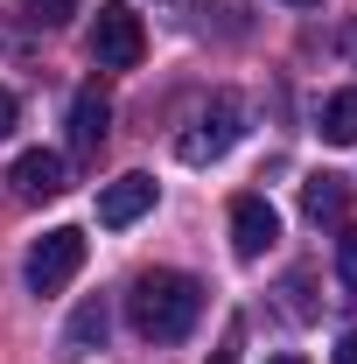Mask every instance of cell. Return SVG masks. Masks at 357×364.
<instances>
[{"mask_svg":"<svg viewBox=\"0 0 357 364\" xmlns=\"http://www.w3.org/2000/svg\"><path fill=\"white\" fill-rule=\"evenodd\" d=\"M351 56H357V28H351Z\"/></svg>","mask_w":357,"mask_h":364,"instance_id":"obj_19","label":"cell"},{"mask_svg":"<svg viewBox=\"0 0 357 364\" xmlns=\"http://www.w3.org/2000/svg\"><path fill=\"white\" fill-rule=\"evenodd\" d=\"M14 196H28V203H49V196H63L70 189V168H63V154H49V147H28V154H14Z\"/></svg>","mask_w":357,"mask_h":364,"instance_id":"obj_6","label":"cell"},{"mask_svg":"<svg viewBox=\"0 0 357 364\" xmlns=\"http://www.w3.org/2000/svg\"><path fill=\"white\" fill-rule=\"evenodd\" d=\"M343 210H351V182L343 176H309L302 182V218L309 225H336Z\"/></svg>","mask_w":357,"mask_h":364,"instance_id":"obj_10","label":"cell"},{"mask_svg":"<svg viewBox=\"0 0 357 364\" xmlns=\"http://www.w3.org/2000/svg\"><path fill=\"white\" fill-rule=\"evenodd\" d=\"M140 56H147L140 14L127 7V0H105V7L91 14V63H98V70H134Z\"/></svg>","mask_w":357,"mask_h":364,"instance_id":"obj_3","label":"cell"},{"mask_svg":"<svg viewBox=\"0 0 357 364\" xmlns=\"http://www.w3.org/2000/svg\"><path fill=\"white\" fill-rule=\"evenodd\" d=\"M294 7H322V0H294Z\"/></svg>","mask_w":357,"mask_h":364,"instance_id":"obj_18","label":"cell"},{"mask_svg":"<svg viewBox=\"0 0 357 364\" xmlns=\"http://www.w3.org/2000/svg\"><path fill=\"white\" fill-rule=\"evenodd\" d=\"M315 134L329 140V147H357V91H329V98H322Z\"/></svg>","mask_w":357,"mask_h":364,"instance_id":"obj_11","label":"cell"},{"mask_svg":"<svg viewBox=\"0 0 357 364\" xmlns=\"http://www.w3.org/2000/svg\"><path fill=\"white\" fill-rule=\"evenodd\" d=\"M85 267V231L78 225H56L43 231L36 245H28V259H21V280H28V294H63L70 280Z\"/></svg>","mask_w":357,"mask_h":364,"instance_id":"obj_2","label":"cell"},{"mask_svg":"<svg viewBox=\"0 0 357 364\" xmlns=\"http://www.w3.org/2000/svg\"><path fill=\"white\" fill-rule=\"evenodd\" d=\"M105 127H112V105H105L98 91H78V98H70V147H78V161H91V154L105 147Z\"/></svg>","mask_w":357,"mask_h":364,"instance_id":"obj_8","label":"cell"},{"mask_svg":"<svg viewBox=\"0 0 357 364\" xmlns=\"http://www.w3.org/2000/svg\"><path fill=\"white\" fill-rule=\"evenodd\" d=\"M238 119H245V105H238L231 91H211V105L189 119V134L176 140V154H182V161H196V168H203V161H218V154H231V140L245 134Z\"/></svg>","mask_w":357,"mask_h":364,"instance_id":"obj_4","label":"cell"},{"mask_svg":"<svg viewBox=\"0 0 357 364\" xmlns=\"http://www.w3.org/2000/svg\"><path fill=\"white\" fill-rule=\"evenodd\" d=\"M336 280H343V287L357 294V225L343 231V238H336Z\"/></svg>","mask_w":357,"mask_h":364,"instance_id":"obj_13","label":"cell"},{"mask_svg":"<svg viewBox=\"0 0 357 364\" xmlns=\"http://www.w3.org/2000/svg\"><path fill=\"white\" fill-rule=\"evenodd\" d=\"M147 210H154V176H119L98 189V225H112V231L140 225Z\"/></svg>","mask_w":357,"mask_h":364,"instance_id":"obj_7","label":"cell"},{"mask_svg":"<svg viewBox=\"0 0 357 364\" xmlns=\"http://www.w3.org/2000/svg\"><path fill=\"white\" fill-rule=\"evenodd\" d=\"M273 245H280V210L267 196H238L231 203V252L238 259H267Z\"/></svg>","mask_w":357,"mask_h":364,"instance_id":"obj_5","label":"cell"},{"mask_svg":"<svg viewBox=\"0 0 357 364\" xmlns=\"http://www.w3.org/2000/svg\"><path fill=\"white\" fill-rule=\"evenodd\" d=\"M21 14H28L36 28H63L70 14H85V0H21Z\"/></svg>","mask_w":357,"mask_h":364,"instance_id":"obj_12","label":"cell"},{"mask_svg":"<svg viewBox=\"0 0 357 364\" xmlns=\"http://www.w3.org/2000/svg\"><path fill=\"white\" fill-rule=\"evenodd\" d=\"M267 364H309V358H267Z\"/></svg>","mask_w":357,"mask_h":364,"instance_id":"obj_17","label":"cell"},{"mask_svg":"<svg viewBox=\"0 0 357 364\" xmlns=\"http://www.w3.org/2000/svg\"><path fill=\"white\" fill-rule=\"evenodd\" d=\"M329 364H357V329H343V336H336V358Z\"/></svg>","mask_w":357,"mask_h":364,"instance_id":"obj_16","label":"cell"},{"mask_svg":"<svg viewBox=\"0 0 357 364\" xmlns=\"http://www.w3.org/2000/svg\"><path fill=\"white\" fill-rule=\"evenodd\" d=\"M127 316L147 343H182L196 316H203V280L196 273H176V267H147L127 287Z\"/></svg>","mask_w":357,"mask_h":364,"instance_id":"obj_1","label":"cell"},{"mask_svg":"<svg viewBox=\"0 0 357 364\" xmlns=\"http://www.w3.org/2000/svg\"><path fill=\"white\" fill-rule=\"evenodd\" d=\"M105 329H112V309H105V294H85V301H78V316L63 322V350H70V358H91V350L105 343Z\"/></svg>","mask_w":357,"mask_h":364,"instance_id":"obj_9","label":"cell"},{"mask_svg":"<svg viewBox=\"0 0 357 364\" xmlns=\"http://www.w3.org/2000/svg\"><path fill=\"white\" fill-rule=\"evenodd\" d=\"M14 119H21V105H14V91H7V85H0V140H7V134H14Z\"/></svg>","mask_w":357,"mask_h":364,"instance_id":"obj_14","label":"cell"},{"mask_svg":"<svg viewBox=\"0 0 357 364\" xmlns=\"http://www.w3.org/2000/svg\"><path fill=\"white\" fill-rule=\"evenodd\" d=\"M211 364H238V322L224 329V343H218V350H211Z\"/></svg>","mask_w":357,"mask_h":364,"instance_id":"obj_15","label":"cell"}]
</instances>
